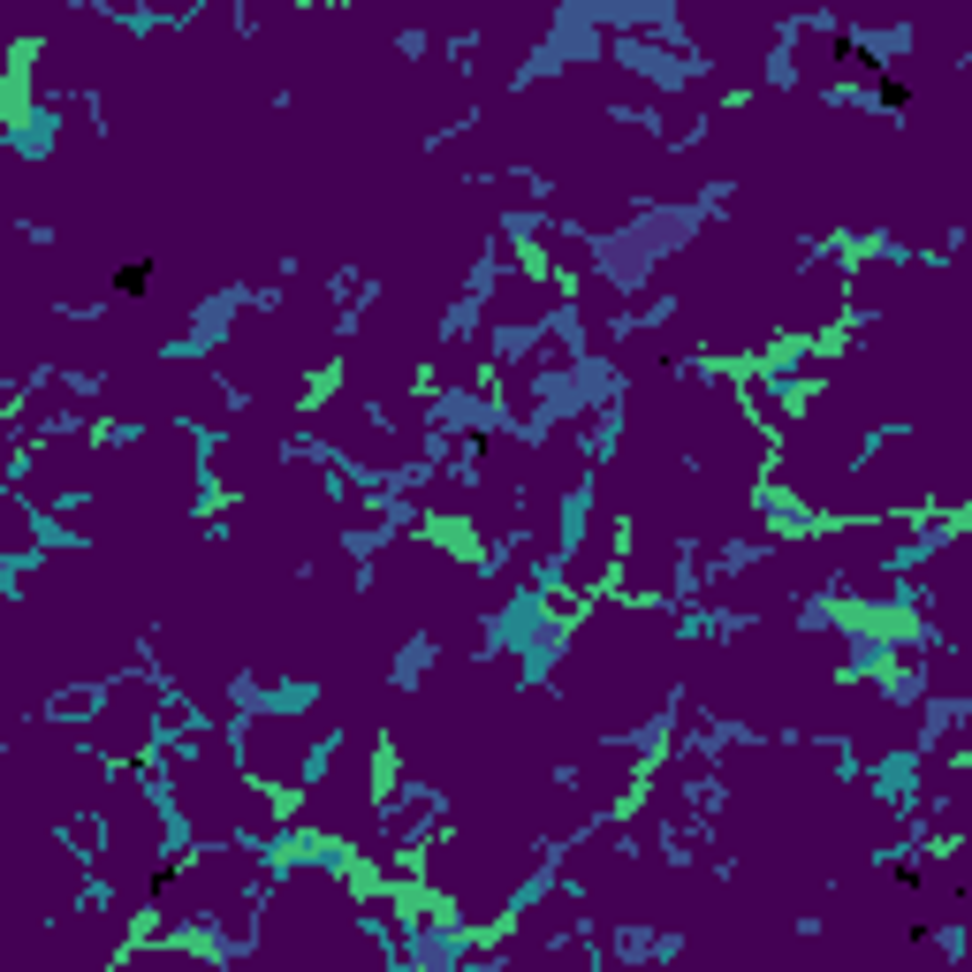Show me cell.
<instances>
[{
  "mask_svg": "<svg viewBox=\"0 0 972 972\" xmlns=\"http://www.w3.org/2000/svg\"><path fill=\"white\" fill-rule=\"evenodd\" d=\"M145 282H153V266H145V259H138V266H122V274H115V289H122V297H145Z\"/></svg>",
  "mask_w": 972,
  "mask_h": 972,
  "instance_id": "obj_1",
  "label": "cell"
}]
</instances>
